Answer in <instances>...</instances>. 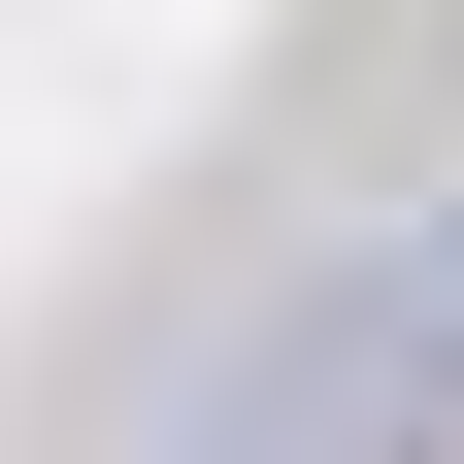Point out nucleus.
Segmentation results:
<instances>
[{"mask_svg": "<svg viewBox=\"0 0 464 464\" xmlns=\"http://www.w3.org/2000/svg\"><path fill=\"white\" fill-rule=\"evenodd\" d=\"M431 431H464V232L299 266V299H266L199 398H166V464H431Z\"/></svg>", "mask_w": 464, "mask_h": 464, "instance_id": "1", "label": "nucleus"}]
</instances>
